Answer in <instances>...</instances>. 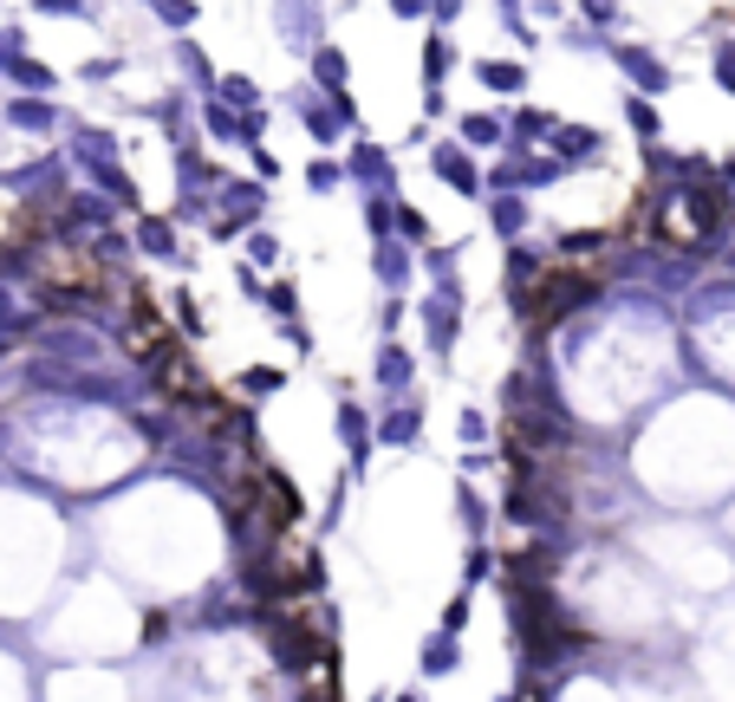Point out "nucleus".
<instances>
[{
	"label": "nucleus",
	"mask_w": 735,
	"mask_h": 702,
	"mask_svg": "<svg viewBox=\"0 0 735 702\" xmlns=\"http://www.w3.org/2000/svg\"><path fill=\"white\" fill-rule=\"evenodd\" d=\"M462 319H469V286L442 281L417 299V332H424V358L437 371H456V345H462Z\"/></svg>",
	"instance_id": "nucleus-1"
},
{
	"label": "nucleus",
	"mask_w": 735,
	"mask_h": 702,
	"mask_svg": "<svg viewBox=\"0 0 735 702\" xmlns=\"http://www.w3.org/2000/svg\"><path fill=\"white\" fill-rule=\"evenodd\" d=\"M267 183L261 176H221L216 189V221H209V241H241L248 228H261L267 221Z\"/></svg>",
	"instance_id": "nucleus-2"
},
{
	"label": "nucleus",
	"mask_w": 735,
	"mask_h": 702,
	"mask_svg": "<svg viewBox=\"0 0 735 702\" xmlns=\"http://www.w3.org/2000/svg\"><path fill=\"white\" fill-rule=\"evenodd\" d=\"M287 105H294L299 131L312 138V150H332V143L345 138V124H359V105H352V91H319V85H299Z\"/></svg>",
	"instance_id": "nucleus-3"
},
{
	"label": "nucleus",
	"mask_w": 735,
	"mask_h": 702,
	"mask_svg": "<svg viewBox=\"0 0 735 702\" xmlns=\"http://www.w3.org/2000/svg\"><path fill=\"white\" fill-rule=\"evenodd\" d=\"M332 436L345 442V482H365L371 456H377V410L359 397H339L332 404Z\"/></svg>",
	"instance_id": "nucleus-4"
},
{
	"label": "nucleus",
	"mask_w": 735,
	"mask_h": 702,
	"mask_svg": "<svg viewBox=\"0 0 735 702\" xmlns=\"http://www.w3.org/2000/svg\"><path fill=\"white\" fill-rule=\"evenodd\" d=\"M430 169H437L442 189H456L462 202H489V169L475 163V150L462 138H437L430 143Z\"/></svg>",
	"instance_id": "nucleus-5"
},
{
	"label": "nucleus",
	"mask_w": 735,
	"mask_h": 702,
	"mask_svg": "<svg viewBox=\"0 0 735 702\" xmlns=\"http://www.w3.org/2000/svg\"><path fill=\"white\" fill-rule=\"evenodd\" d=\"M131 241H138V261H156V267H176V274H196V254L183 248V228L176 215H138L131 221Z\"/></svg>",
	"instance_id": "nucleus-6"
},
{
	"label": "nucleus",
	"mask_w": 735,
	"mask_h": 702,
	"mask_svg": "<svg viewBox=\"0 0 735 702\" xmlns=\"http://www.w3.org/2000/svg\"><path fill=\"white\" fill-rule=\"evenodd\" d=\"M371 391L384 404L417 397V351L404 345V339H377V351H371Z\"/></svg>",
	"instance_id": "nucleus-7"
},
{
	"label": "nucleus",
	"mask_w": 735,
	"mask_h": 702,
	"mask_svg": "<svg viewBox=\"0 0 735 702\" xmlns=\"http://www.w3.org/2000/svg\"><path fill=\"white\" fill-rule=\"evenodd\" d=\"M345 176H352L359 196H397V156H391L384 143H371V138L345 143Z\"/></svg>",
	"instance_id": "nucleus-8"
},
{
	"label": "nucleus",
	"mask_w": 735,
	"mask_h": 702,
	"mask_svg": "<svg viewBox=\"0 0 735 702\" xmlns=\"http://www.w3.org/2000/svg\"><path fill=\"white\" fill-rule=\"evenodd\" d=\"M261 625H267V644H274V657H281L287 670H312V663L326 657V644L312 637V618H294V612H267Z\"/></svg>",
	"instance_id": "nucleus-9"
},
{
	"label": "nucleus",
	"mask_w": 735,
	"mask_h": 702,
	"mask_svg": "<svg viewBox=\"0 0 735 702\" xmlns=\"http://www.w3.org/2000/svg\"><path fill=\"white\" fill-rule=\"evenodd\" d=\"M196 124H202L209 143H228V150H248V143H261V131H267V118H248V111H234V105H221V98H202V105H196Z\"/></svg>",
	"instance_id": "nucleus-10"
},
{
	"label": "nucleus",
	"mask_w": 735,
	"mask_h": 702,
	"mask_svg": "<svg viewBox=\"0 0 735 702\" xmlns=\"http://www.w3.org/2000/svg\"><path fill=\"white\" fill-rule=\"evenodd\" d=\"M365 267H371V281L384 286V293H410L417 286V248L410 241H371V254H365Z\"/></svg>",
	"instance_id": "nucleus-11"
},
{
	"label": "nucleus",
	"mask_w": 735,
	"mask_h": 702,
	"mask_svg": "<svg viewBox=\"0 0 735 702\" xmlns=\"http://www.w3.org/2000/svg\"><path fill=\"white\" fill-rule=\"evenodd\" d=\"M547 156H560L567 163V176L573 169H592V163H605V131L599 124H553V138H547Z\"/></svg>",
	"instance_id": "nucleus-12"
},
{
	"label": "nucleus",
	"mask_w": 735,
	"mask_h": 702,
	"mask_svg": "<svg viewBox=\"0 0 735 702\" xmlns=\"http://www.w3.org/2000/svg\"><path fill=\"white\" fill-rule=\"evenodd\" d=\"M417 442H424V391L377 404V449H417Z\"/></svg>",
	"instance_id": "nucleus-13"
},
{
	"label": "nucleus",
	"mask_w": 735,
	"mask_h": 702,
	"mask_svg": "<svg viewBox=\"0 0 735 702\" xmlns=\"http://www.w3.org/2000/svg\"><path fill=\"white\" fill-rule=\"evenodd\" d=\"M612 59L632 78V91H645V98H663V91H670V66H663L651 46H612Z\"/></svg>",
	"instance_id": "nucleus-14"
},
{
	"label": "nucleus",
	"mask_w": 735,
	"mask_h": 702,
	"mask_svg": "<svg viewBox=\"0 0 735 702\" xmlns=\"http://www.w3.org/2000/svg\"><path fill=\"white\" fill-rule=\"evenodd\" d=\"M540 274H547L540 248H527V241H515V248H502V299H508V306H515V299H527Z\"/></svg>",
	"instance_id": "nucleus-15"
},
{
	"label": "nucleus",
	"mask_w": 735,
	"mask_h": 702,
	"mask_svg": "<svg viewBox=\"0 0 735 702\" xmlns=\"http://www.w3.org/2000/svg\"><path fill=\"white\" fill-rule=\"evenodd\" d=\"M527 228H534V196H489V234L502 248L527 241Z\"/></svg>",
	"instance_id": "nucleus-16"
},
{
	"label": "nucleus",
	"mask_w": 735,
	"mask_h": 702,
	"mask_svg": "<svg viewBox=\"0 0 735 702\" xmlns=\"http://www.w3.org/2000/svg\"><path fill=\"white\" fill-rule=\"evenodd\" d=\"M553 111H540V105H520L515 118H508V156H527V150H540V143L553 138Z\"/></svg>",
	"instance_id": "nucleus-17"
},
{
	"label": "nucleus",
	"mask_w": 735,
	"mask_h": 702,
	"mask_svg": "<svg viewBox=\"0 0 735 702\" xmlns=\"http://www.w3.org/2000/svg\"><path fill=\"white\" fill-rule=\"evenodd\" d=\"M456 138L469 143L475 156H482V150H508V118H502V111H462V118H456Z\"/></svg>",
	"instance_id": "nucleus-18"
},
{
	"label": "nucleus",
	"mask_w": 735,
	"mask_h": 702,
	"mask_svg": "<svg viewBox=\"0 0 735 702\" xmlns=\"http://www.w3.org/2000/svg\"><path fill=\"white\" fill-rule=\"evenodd\" d=\"M456 520H462L469 540H489V527H495V501L475 489V482H462V475H456Z\"/></svg>",
	"instance_id": "nucleus-19"
},
{
	"label": "nucleus",
	"mask_w": 735,
	"mask_h": 702,
	"mask_svg": "<svg viewBox=\"0 0 735 702\" xmlns=\"http://www.w3.org/2000/svg\"><path fill=\"white\" fill-rule=\"evenodd\" d=\"M299 183H306V196L312 202H326V196H339V189H352V176H345V156H306V169H299Z\"/></svg>",
	"instance_id": "nucleus-20"
},
{
	"label": "nucleus",
	"mask_w": 735,
	"mask_h": 702,
	"mask_svg": "<svg viewBox=\"0 0 735 702\" xmlns=\"http://www.w3.org/2000/svg\"><path fill=\"white\" fill-rule=\"evenodd\" d=\"M281 33L294 53H319V7L312 0H281Z\"/></svg>",
	"instance_id": "nucleus-21"
},
{
	"label": "nucleus",
	"mask_w": 735,
	"mask_h": 702,
	"mask_svg": "<svg viewBox=\"0 0 735 702\" xmlns=\"http://www.w3.org/2000/svg\"><path fill=\"white\" fill-rule=\"evenodd\" d=\"M73 163L85 169V176H105V169H118V138H111V131H91V124H85V131L73 138Z\"/></svg>",
	"instance_id": "nucleus-22"
},
{
	"label": "nucleus",
	"mask_w": 735,
	"mask_h": 702,
	"mask_svg": "<svg viewBox=\"0 0 735 702\" xmlns=\"http://www.w3.org/2000/svg\"><path fill=\"white\" fill-rule=\"evenodd\" d=\"M560 176H567V163H560V156H547V150L515 156V189H520V196H540V189H553Z\"/></svg>",
	"instance_id": "nucleus-23"
},
{
	"label": "nucleus",
	"mask_w": 735,
	"mask_h": 702,
	"mask_svg": "<svg viewBox=\"0 0 735 702\" xmlns=\"http://www.w3.org/2000/svg\"><path fill=\"white\" fill-rule=\"evenodd\" d=\"M7 124L26 131V138H46V131L59 124V105H46V98H13V105H7Z\"/></svg>",
	"instance_id": "nucleus-24"
},
{
	"label": "nucleus",
	"mask_w": 735,
	"mask_h": 702,
	"mask_svg": "<svg viewBox=\"0 0 735 702\" xmlns=\"http://www.w3.org/2000/svg\"><path fill=\"white\" fill-rule=\"evenodd\" d=\"M417 274H430V286L462 281V248H456V241H430V248H417Z\"/></svg>",
	"instance_id": "nucleus-25"
},
{
	"label": "nucleus",
	"mask_w": 735,
	"mask_h": 702,
	"mask_svg": "<svg viewBox=\"0 0 735 702\" xmlns=\"http://www.w3.org/2000/svg\"><path fill=\"white\" fill-rule=\"evenodd\" d=\"M281 248H287V241H281L267 221L241 234V261H248V267H261V274H274V267H281Z\"/></svg>",
	"instance_id": "nucleus-26"
},
{
	"label": "nucleus",
	"mask_w": 735,
	"mask_h": 702,
	"mask_svg": "<svg viewBox=\"0 0 735 702\" xmlns=\"http://www.w3.org/2000/svg\"><path fill=\"white\" fill-rule=\"evenodd\" d=\"M163 299H169V319L183 326V339H189V345H196V339H209V312L196 306V293H189V286H169Z\"/></svg>",
	"instance_id": "nucleus-27"
},
{
	"label": "nucleus",
	"mask_w": 735,
	"mask_h": 702,
	"mask_svg": "<svg viewBox=\"0 0 735 702\" xmlns=\"http://www.w3.org/2000/svg\"><path fill=\"white\" fill-rule=\"evenodd\" d=\"M475 78H482L495 98H520V91H527V66H515V59H475Z\"/></svg>",
	"instance_id": "nucleus-28"
},
{
	"label": "nucleus",
	"mask_w": 735,
	"mask_h": 702,
	"mask_svg": "<svg viewBox=\"0 0 735 702\" xmlns=\"http://www.w3.org/2000/svg\"><path fill=\"white\" fill-rule=\"evenodd\" d=\"M625 131L638 143H663V118H658V98H645V91H632L625 98Z\"/></svg>",
	"instance_id": "nucleus-29"
},
{
	"label": "nucleus",
	"mask_w": 735,
	"mask_h": 702,
	"mask_svg": "<svg viewBox=\"0 0 735 702\" xmlns=\"http://www.w3.org/2000/svg\"><path fill=\"white\" fill-rule=\"evenodd\" d=\"M216 98L221 105H234V111H248V118H267V98H261V85L248 78V72H228L216 85Z\"/></svg>",
	"instance_id": "nucleus-30"
},
{
	"label": "nucleus",
	"mask_w": 735,
	"mask_h": 702,
	"mask_svg": "<svg viewBox=\"0 0 735 702\" xmlns=\"http://www.w3.org/2000/svg\"><path fill=\"white\" fill-rule=\"evenodd\" d=\"M261 312H267L274 326L299 319V281H294V274H274V281H267V299H261Z\"/></svg>",
	"instance_id": "nucleus-31"
},
{
	"label": "nucleus",
	"mask_w": 735,
	"mask_h": 702,
	"mask_svg": "<svg viewBox=\"0 0 735 702\" xmlns=\"http://www.w3.org/2000/svg\"><path fill=\"white\" fill-rule=\"evenodd\" d=\"M359 215H365L371 241H391V234H397V196H359Z\"/></svg>",
	"instance_id": "nucleus-32"
},
{
	"label": "nucleus",
	"mask_w": 735,
	"mask_h": 702,
	"mask_svg": "<svg viewBox=\"0 0 735 702\" xmlns=\"http://www.w3.org/2000/svg\"><path fill=\"white\" fill-rule=\"evenodd\" d=\"M281 391H287V371H281V364H248V371H241V397H248V404L281 397Z\"/></svg>",
	"instance_id": "nucleus-33"
},
{
	"label": "nucleus",
	"mask_w": 735,
	"mask_h": 702,
	"mask_svg": "<svg viewBox=\"0 0 735 702\" xmlns=\"http://www.w3.org/2000/svg\"><path fill=\"white\" fill-rule=\"evenodd\" d=\"M312 85H319V91H345V85H352V66H345L339 46H319V53H312Z\"/></svg>",
	"instance_id": "nucleus-34"
},
{
	"label": "nucleus",
	"mask_w": 735,
	"mask_h": 702,
	"mask_svg": "<svg viewBox=\"0 0 735 702\" xmlns=\"http://www.w3.org/2000/svg\"><path fill=\"white\" fill-rule=\"evenodd\" d=\"M489 436H495V417H489L482 404H462V410H456V442H462V449H489Z\"/></svg>",
	"instance_id": "nucleus-35"
},
{
	"label": "nucleus",
	"mask_w": 735,
	"mask_h": 702,
	"mask_svg": "<svg viewBox=\"0 0 735 702\" xmlns=\"http://www.w3.org/2000/svg\"><path fill=\"white\" fill-rule=\"evenodd\" d=\"M397 241H410V248H430V241H437L430 215L417 209V202H404V196H397Z\"/></svg>",
	"instance_id": "nucleus-36"
},
{
	"label": "nucleus",
	"mask_w": 735,
	"mask_h": 702,
	"mask_svg": "<svg viewBox=\"0 0 735 702\" xmlns=\"http://www.w3.org/2000/svg\"><path fill=\"white\" fill-rule=\"evenodd\" d=\"M489 572H502V553H495L489 540H469V553H462V585L475 592V585H482Z\"/></svg>",
	"instance_id": "nucleus-37"
},
{
	"label": "nucleus",
	"mask_w": 735,
	"mask_h": 702,
	"mask_svg": "<svg viewBox=\"0 0 735 702\" xmlns=\"http://www.w3.org/2000/svg\"><path fill=\"white\" fill-rule=\"evenodd\" d=\"M456 663H462V644H456V637H449V632L424 637V670H430V677H449Z\"/></svg>",
	"instance_id": "nucleus-38"
},
{
	"label": "nucleus",
	"mask_w": 735,
	"mask_h": 702,
	"mask_svg": "<svg viewBox=\"0 0 735 702\" xmlns=\"http://www.w3.org/2000/svg\"><path fill=\"white\" fill-rule=\"evenodd\" d=\"M449 66H456V46H449V40H424V78H430V85H442V78H449Z\"/></svg>",
	"instance_id": "nucleus-39"
},
{
	"label": "nucleus",
	"mask_w": 735,
	"mask_h": 702,
	"mask_svg": "<svg viewBox=\"0 0 735 702\" xmlns=\"http://www.w3.org/2000/svg\"><path fill=\"white\" fill-rule=\"evenodd\" d=\"M404 319H410V299H404V293H384V299H377V339H397Z\"/></svg>",
	"instance_id": "nucleus-40"
},
{
	"label": "nucleus",
	"mask_w": 735,
	"mask_h": 702,
	"mask_svg": "<svg viewBox=\"0 0 735 702\" xmlns=\"http://www.w3.org/2000/svg\"><path fill=\"white\" fill-rule=\"evenodd\" d=\"M469 612H475V592L462 585V592H456V599L442 605V632H449V637H462V632H469Z\"/></svg>",
	"instance_id": "nucleus-41"
},
{
	"label": "nucleus",
	"mask_w": 735,
	"mask_h": 702,
	"mask_svg": "<svg viewBox=\"0 0 735 702\" xmlns=\"http://www.w3.org/2000/svg\"><path fill=\"white\" fill-rule=\"evenodd\" d=\"M495 462H502V449H462V456H456V475L475 482V475H489Z\"/></svg>",
	"instance_id": "nucleus-42"
},
{
	"label": "nucleus",
	"mask_w": 735,
	"mask_h": 702,
	"mask_svg": "<svg viewBox=\"0 0 735 702\" xmlns=\"http://www.w3.org/2000/svg\"><path fill=\"white\" fill-rule=\"evenodd\" d=\"M234 293H241L248 306H261V299H267V281H261V267H248V261H234Z\"/></svg>",
	"instance_id": "nucleus-43"
},
{
	"label": "nucleus",
	"mask_w": 735,
	"mask_h": 702,
	"mask_svg": "<svg viewBox=\"0 0 735 702\" xmlns=\"http://www.w3.org/2000/svg\"><path fill=\"white\" fill-rule=\"evenodd\" d=\"M7 72H13V85H33V91H53V85H59L53 72L33 66V59H7Z\"/></svg>",
	"instance_id": "nucleus-44"
},
{
	"label": "nucleus",
	"mask_w": 735,
	"mask_h": 702,
	"mask_svg": "<svg viewBox=\"0 0 735 702\" xmlns=\"http://www.w3.org/2000/svg\"><path fill=\"white\" fill-rule=\"evenodd\" d=\"M345 489H352V482L339 475V482H332V494H326V507H319V534H332V527L345 520Z\"/></svg>",
	"instance_id": "nucleus-45"
},
{
	"label": "nucleus",
	"mask_w": 735,
	"mask_h": 702,
	"mask_svg": "<svg viewBox=\"0 0 735 702\" xmlns=\"http://www.w3.org/2000/svg\"><path fill=\"white\" fill-rule=\"evenodd\" d=\"M248 163H254V176H261V183H281V156H274L267 143H248Z\"/></svg>",
	"instance_id": "nucleus-46"
},
{
	"label": "nucleus",
	"mask_w": 735,
	"mask_h": 702,
	"mask_svg": "<svg viewBox=\"0 0 735 702\" xmlns=\"http://www.w3.org/2000/svg\"><path fill=\"white\" fill-rule=\"evenodd\" d=\"M281 339H287V345H294L299 358H312V351H319V345H312V332H306L299 319H287V326H281Z\"/></svg>",
	"instance_id": "nucleus-47"
},
{
	"label": "nucleus",
	"mask_w": 735,
	"mask_h": 702,
	"mask_svg": "<svg viewBox=\"0 0 735 702\" xmlns=\"http://www.w3.org/2000/svg\"><path fill=\"white\" fill-rule=\"evenodd\" d=\"M716 85L735 98V46H716Z\"/></svg>",
	"instance_id": "nucleus-48"
},
{
	"label": "nucleus",
	"mask_w": 735,
	"mask_h": 702,
	"mask_svg": "<svg viewBox=\"0 0 735 702\" xmlns=\"http://www.w3.org/2000/svg\"><path fill=\"white\" fill-rule=\"evenodd\" d=\"M169 637V612H150L144 618V644H163Z\"/></svg>",
	"instance_id": "nucleus-49"
},
{
	"label": "nucleus",
	"mask_w": 735,
	"mask_h": 702,
	"mask_svg": "<svg viewBox=\"0 0 735 702\" xmlns=\"http://www.w3.org/2000/svg\"><path fill=\"white\" fill-rule=\"evenodd\" d=\"M391 13H397V20H424V13H430V0H391Z\"/></svg>",
	"instance_id": "nucleus-50"
},
{
	"label": "nucleus",
	"mask_w": 735,
	"mask_h": 702,
	"mask_svg": "<svg viewBox=\"0 0 735 702\" xmlns=\"http://www.w3.org/2000/svg\"><path fill=\"white\" fill-rule=\"evenodd\" d=\"M586 20H599V26L618 20V0H586Z\"/></svg>",
	"instance_id": "nucleus-51"
},
{
	"label": "nucleus",
	"mask_w": 735,
	"mask_h": 702,
	"mask_svg": "<svg viewBox=\"0 0 735 702\" xmlns=\"http://www.w3.org/2000/svg\"><path fill=\"white\" fill-rule=\"evenodd\" d=\"M442 111H449V98H442V85H430L424 91V118H442Z\"/></svg>",
	"instance_id": "nucleus-52"
},
{
	"label": "nucleus",
	"mask_w": 735,
	"mask_h": 702,
	"mask_svg": "<svg viewBox=\"0 0 735 702\" xmlns=\"http://www.w3.org/2000/svg\"><path fill=\"white\" fill-rule=\"evenodd\" d=\"M40 7H46V13H78L85 0H40Z\"/></svg>",
	"instance_id": "nucleus-53"
},
{
	"label": "nucleus",
	"mask_w": 735,
	"mask_h": 702,
	"mask_svg": "<svg viewBox=\"0 0 735 702\" xmlns=\"http://www.w3.org/2000/svg\"><path fill=\"white\" fill-rule=\"evenodd\" d=\"M716 176H723V183L735 189V156H723V163H716Z\"/></svg>",
	"instance_id": "nucleus-54"
},
{
	"label": "nucleus",
	"mask_w": 735,
	"mask_h": 702,
	"mask_svg": "<svg viewBox=\"0 0 735 702\" xmlns=\"http://www.w3.org/2000/svg\"><path fill=\"white\" fill-rule=\"evenodd\" d=\"M397 702H424V696H417V690H404V696H397Z\"/></svg>",
	"instance_id": "nucleus-55"
}]
</instances>
